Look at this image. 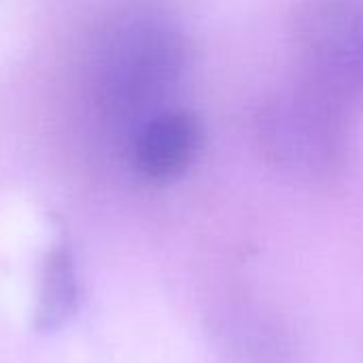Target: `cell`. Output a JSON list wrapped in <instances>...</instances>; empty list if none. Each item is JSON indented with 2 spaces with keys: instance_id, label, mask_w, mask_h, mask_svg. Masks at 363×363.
Wrapping results in <instances>:
<instances>
[{
  "instance_id": "obj_5",
  "label": "cell",
  "mask_w": 363,
  "mask_h": 363,
  "mask_svg": "<svg viewBox=\"0 0 363 363\" xmlns=\"http://www.w3.org/2000/svg\"><path fill=\"white\" fill-rule=\"evenodd\" d=\"M81 308V279L77 259L66 240L53 242L36 272L32 328L38 334L64 330Z\"/></svg>"
},
{
  "instance_id": "obj_1",
  "label": "cell",
  "mask_w": 363,
  "mask_h": 363,
  "mask_svg": "<svg viewBox=\"0 0 363 363\" xmlns=\"http://www.w3.org/2000/svg\"><path fill=\"white\" fill-rule=\"evenodd\" d=\"M100 49V94L125 136L153 113L174 106L189 66V40L164 0H130Z\"/></svg>"
},
{
  "instance_id": "obj_4",
  "label": "cell",
  "mask_w": 363,
  "mask_h": 363,
  "mask_svg": "<svg viewBox=\"0 0 363 363\" xmlns=\"http://www.w3.org/2000/svg\"><path fill=\"white\" fill-rule=\"evenodd\" d=\"M204 145L200 119L183 106H168L143 119L125 136L130 168L151 185H170L185 177Z\"/></svg>"
},
{
  "instance_id": "obj_3",
  "label": "cell",
  "mask_w": 363,
  "mask_h": 363,
  "mask_svg": "<svg viewBox=\"0 0 363 363\" xmlns=\"http://www.w3.org/2000/svg\"><path fill=\"white\" fill-rule=\"evenodd\" d=\"M296 47L308 77L345 98L363 94V0H306Z\"/></svg>"
},
{
  "instance_id": "obj_2",
  "label": "cell",
  "mask_w": 363,
  "mask_h": 363,
  "mask_svg": "<svg viewBox=\"0 0 363 363\" xmlns=\"http://www.w3.org/2000/svg\"><path fill=\"white\" fill-rule=\"evenodd\" d=\"M347 98L313 77L272 91L255 113L262 153L283 172L323 177L347 153Z\"/></svg>"
}]
</instances>
